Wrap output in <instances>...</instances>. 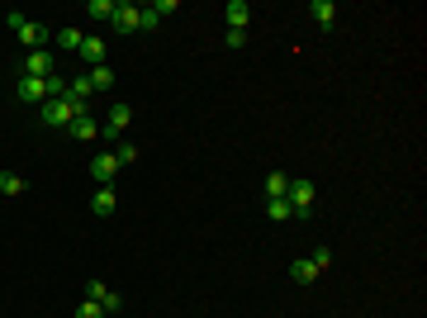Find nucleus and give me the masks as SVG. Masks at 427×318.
Masks as SVG:
<instances>
[{
  "instance_id": "nucleus-24",
  "label": "nucleus",
  "mask_w": 427,
  "mask_h": 318,
  "mask_svg": "<svg viewBox=\"0 0 427 318\" xmlns=\"http://www.w3.org/2000/svg\"><path fill=\"white\" fill-rule=\"evenodd\" d=\"M309 261H314L318 271H328L332 266V247H314V256H309Z\"/></svg>"
},
{
  "instance_id": "nucleus-10",
  "label": "nucleus",
  "mask_w": 427,
  "mask_h": 318,
  "mask_svg": "<svg viewBox=\"0 0 427 318\" xmlns=\"http://www.w3.org/2000/svg\"><path fill=\"white\" fill-rule=\"evenodd\" d=\"M47 38H52V33H47L43 24H38V19H24V29H19V43H24V48L43 52V43H47Z\"/></svg>"
},
{
  "instance_id": "nucleus-21",
  "label": "nucleus",
  "mask_w": 427,
  "mask_h": 318,
  "mask_svg": "<svg viewBox=\"0 0 427 318\" xmlns=\"http://www.w3.org/2000/svg\"><path fill=\"white\" fill-rule=\"evenodd\" d=\"M266 219L285 223V219H295V214H290V205H285V200H266Z\"/></svg>"
},
{
  "instance_id": "nucleus-8",
  "label": "nucleus",
  "mask_w": 427,
  "mask_h": 318,
  "mask_svg": "<svg viewBox=\"0 0 427 318\" xmlns=\"http://www.w3.org/2000/svg\"><path fill=\"white\" fill-rule=\"evenodd\" d=\"M114 176H119V157H114V152L91 157V181L95 186H114Z\"/></svg>"
},
{
  "instance_id": "nucleus-25",
  "label": "nucleus",
  "mask_w": 427,
  "mask_h": 318,
  "mask_svg": "<svg viewBox=\"0 0 427 318\" xmlns=\"http://www.w3.org/2000/svg\"><path fill=\"white\" fill-rule=\"evenodd\" d=\"M76 318H105V309H100V304H95V300H86V304H81V309H76Z\"/></svg>"
},
{
  "instance_id": "nucleus-27",
  "label": "nucleus",
  "mask_w": 427,
  "mask_h": 318,
  "mask_svg": "<svg viewBox=\"0 0 427 318\" xmlns=\"http://www.w3.org/2000/svg\"><path fill=\"white\" fill-rule=\"evenodd\" d=\"M24 19H29V15H19V10H10V15H5V24H10V29L19 33V29H24Z\"/></svg>"
},
{
  "instance_id": "nucleus-26",
  "label": "nucleus",
  "mask_w": 427,
  "mask_h": 318,
  "mask_svg": "<svg viewBox=\"0 0 427 318\" xmlns=\"http://www.w3.org/2000/svg\"><path fill=\"white\" fill-rule=\"evenodd\" d=\"M228 48H247V29H228Z\"/></svg>"
},
{
  "instance_id": "nucleus-5",
  "label": "nucleus",
  "mask_w": 427,
  "mask_h": 318,
  "mask_svg": "<svg viewBox=\"0 0 427 318\" xmlns=\"http://www.w3.org/2000/svg\"><path fill=\"white\" fill-rule=\"evenodd\" d=\"M15 96L24 100V105H43V100H52V91H47V81H38V76H19Z\"/></svg>"
},
{
  "instance_id": "nucleus-6",
  "label": "nucleus",
  "mask_w": 427,
  "mask_h": 318,
  "mask_svg": "<svg viewBox=\"0 0 427 318\" xmlns=\"http://www.w3.org/2000/svg\"><path fill=\"white\" fill-rule=\"evenodd\" d=\"M142 5H128V0H114V33H138Z\"/></svg>"
},
{
  "instance_id": "nucleus-4",
  "label": "nucleus",
  "mask_w": 427,
  "mask_h": 318,
  "mask_svg": "<svg viewBox=\"0 0 427 318\" xmlns=\"http://www.w3.org/2000/svg\"><path fill=\"white\" fill-rule=\"evenodd\" d=\"M19 76H57V62H52V52H24V62H19Z\"/></svg>"
},
{
  "instance_id": "nucleus-12",
  "label": "nucleus",
  "mask_w": 427,
  "mask_h": 318,
  "mask_svg": "<svg viewBox=\"0 0 427 318\" xmlns=\"http://www.w3.org/2000/svg\"><path fill=\"white\" fill-rule=\"evenodd\" d=\"M67 133H72L76 143H91V138H100V124H95L91 114H76V119L67 124Z\"/></svg>"
},
{
  "instance_id": "nucleus-11",
  "label": "nucleus",
  "mask_w": 427,
  "mask_h": 318,
  "mask_svg": "<svg viewBox=\"0 0 427 318\" xmlns=\"http://www.w3.org/2000/svg\"><path fill=\"white\" fill-rule=\"evenodd\" d=\"M304 15L314 19L318 29H332V19H337V5H332V0H309V10H304Z\"/></svg>"
},
{
  "instance_id": "nucleus-19",
  "label": "nucleus",
  "mask_w": 427,
  "mask_h": 318,
  "mask_svg": "<svg viewBox=\"0 0 427 318\" xmlns=\"http://www.w3.org/2000/svg\"><path fill=\"white\" fill-rule=\"evenodd\" d=\"M91 86H95V91H110L114 72H110V67H91Z\"/></svg>"
},
{
  "instance_id": "nucleus-13",
  "label": "nucleus",
  "mask_w": 427,
  "mask_h": 318,
  "mask_svg": "<svg viewBox=\"0 0 427 318\" xmlns=\"http://www.w3.org/2000/svg\"><path fill=\"white\" fill-rule=\"evenodd\" d=\"M223 15H228V29H247L252 5H247V0H228V5H223Z\"/></svg>"
},
{
  "instance_id": "nucleus-14",
  "label": "nucleus",
  "mask_w": 427,
  "mask_h": 318,
  "mask_svg": "<svg viewBox=\"0 0 427 318\" xmlns=\"http://www.w3.org/2000/svg\"><path fill=\"white\" fill-rule=\"evenodd\" d=\"M290 280H300V285H314V280H318V266L309 261V256H295V261H290Z\"/></svg>"
},
{
  "instance_id": "nucleus-2",
  "label": "nucleus",
  "mask_w": 427,
  "mask_h": 318,
  "mask_svg": "<svg viewBox=\"0 0 427 318\" xmlns=\"http://www.w3.org/2000/svg\"><path fill=\"white\" fill-rule=\"evenodd\" d=\"M72 119H76V110H72L67 100H43V105H38V124L43 128H67Z\"/></svg>"
},
{
  "instance_id": "nucleus-16",
  "label": "nucleus",
  "mask_w": 427,
  "mask_h": 318,
  "mask_svg": "<svg viewBox=\"0 0 427 318\" xmlns=\"http://www.w3.org/2000/svg\"><path fill=\"white\" fill-rule=\"evenodd\" d=\"M52 38H57V48H67V52H81V43H86V33H81L76 24H72V29H57Z\"/></svg>"
},
{
  "instance_id": "nucleus-1",
  "label": "nucleus",
  "mask_w": 427,
  "mask_h": 318,
  "mask_svg": "<svg viewBox=\"0 0 427 318\" xmlns=\"http://www.w3.org/2000/svg\"><path fill=\"white\" fill-rule=\"evenodd\" d=\"M314 181H290V191H285V205H290V214H295V219H309V214H314Z\"/></svg>"
},
{
  "instance_id": "nucleus-7",
  "label": "nucleus",
  "mask_w": 427,
  "mask_h": 318,
  "mask_svg": "<svg viewBox=\"0 0 427 318\" xmlns=\"http://www.w3.org/2000/svg\"><path fill=\"white\" fill-rule=\"evenodd\" d=\"M128 124H133V105H114V110H110V119H105V128H100V133H105L110 143H119Z\"/></svg>"
},
{
  "instance_id": "nucleus-18",
  "label": "nucleus",
  "mask_w": 427,
  "mask_h": 318,
  "mask_svg": "<svg viewBox=\"0 0 427 318\" xmlns=\"http://www.w3.org/2000/svg\"><path fill=\"white\" fill-rule=\"evenodd\" d=\"M0 195H24V176L19 171H0Z\"/></svg>"
},
{
  "instance_id": "nucleus-9",
  "label": "nucleus",
  "mask_w": 427,
  "mask_h": 318,
  "mask_svg": "<svg viewBox=\"0 0 427 318\" xmlns=\"http://www.w3.org/2000/svg\"><path fill=\"white\" fill-rule=\"evenodd\" d=\"M81 57L91 67H105V57H110V43L100 38V33H86V43H81Z\"/></svg>"
},
{
  "instance_id": "nucleus-3",
  "label": "nucleus",
  "mask_w": 427,
  "mask_h": 318,
  "mask_svg": "<svg viewBox=\"0 0 427 318\" xmlns=\"http://www.w3.org/2000/svg\"><path fill=\"white\" fill-rule=\"evenodd\" d=\"M86 300H95V304H100V309H105V318H114L119 309H124L119 290H110L105 280H86Z\"/></svg>"
},
{
  "instance_id": "nucleus-17",
  "label": "nucleus",
  "mask_w": 427,
  "mask_h": 318,
  "mask_svg": "<svg viewBox=\"0 0 427 318\" xmlns=\"http://www.w3.org/2000/svg\"><path fill=\"white\" fill-rule=\"evenodd\" d=\"M285 191H290V176H285V171H271L266 176V200H285Z\"/></svg>"
},
{
  "instance_id": "nucleus-20",
  "label": "nucleus",
  "mask_w": 427,
  "mask_h": 318,
  "mask_svg": "<svg viewBox=\"0 0 427 318\" xmlns=\"http://www.w3.org/2000/svg\"><path fill=\"white\" fill-rule=\"evenodd\" d=\"M86 15H91V19H114V0H91V5H86Z\"/></svg>"
},
{
  "instance_id": "nucleus-22",
  "label": "nucleus",
  "mask_w": 427,
  "mask_h": 318,
  "mask_svg": "<svg viewBox=\"0 0 427 318\" xmlns=\"http://www.w3.org/2000/svg\"><path fill=\"white\" fill-rule=\"evenodd\" d=\"M157 24H161V15L152 10V5H142V19H138V29H142V33H152Z\"/></svg>"
},
{
  "instance_id": "nucleus-15",
  "label": "nucleus",
  "mask_w": 427,
  "mask_h": 318,
  "mask_svg": "<svg viewBox=\"0 0 427 318\" xmlns=\"http://www.w3.org/2000/svg\"><path fill=\"white\" fill-rule=\"evenodd\" d=\"M114 205H119V200H114V186H100V191H95V200H91L95 219H110V214H114Z\"/></svg>"
},
{
  "instance_id": "nucleus-23",
  "label": "nucleus",
  "mask_w": 427,
  "mask_h": 318,
  "mask_svg": "<svg viewBox=\"0 0 427 318\" xmlns=\"http://www.w3.org/2000/svg\"><path fill=\"white\" fill-rule=\"evenodd\" d=\"M114 157H119V166H128V161H138V147H133V143H119V147H114Z\"/></svg>"
}]
</instances>
